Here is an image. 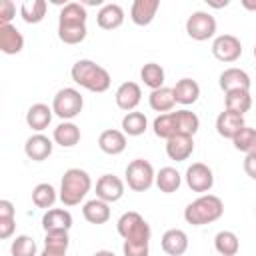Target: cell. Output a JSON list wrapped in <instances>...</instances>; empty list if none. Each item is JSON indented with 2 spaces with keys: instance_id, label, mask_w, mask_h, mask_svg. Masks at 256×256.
I'll return each instance as SVG.
<instances>
[{
  "instance_id": "6da1fadb",
  "label": "cell",
  "mask_w": 256,
  "mask_h": 256,
  "mask_svg": "<svg viewBox=\"0 0 256 256\" xmlns=\"http://www.w3.org/2000/svg\"><path fill=\"white\" fill-rule=\"evenodd\" d=\"M70 74H72V80L78 86L86 88L88 92H96V94L106 92L110 88V82H112L110 72L106 68H102L100 64H96L92 60H86V58L78 60L72 66Z\"/></svg>"
},
{
  "instance_id": "7a4b0ae2",
  "label": "cell",
  "mask_w": 256,
  "mask_h": 256,
  "mask_svg": "<svg viewBox=\"0 0 256 256\" xmlns=\"http://www.w3.org/2000/svg\"><path fill=\"white\" fill-rule=\"evenodd\" d=\"M92 188V178L82 168H68L60 180V200L64 206L80 204Z\"/></svg>"
},
{
  "instance_id": "3957f363",
  "label": "cell",
  "mask_w": 256,
  "mask_h": 256,
  "mask_svg": "<svg viewBox=\"0 0 256 256\" xmlns=\"http://www.w3.org/2000/svg\"><path fill=\"white\" fill-rule=\"evenodd\" d=\"M224 214V204L214 194H202L184 208V220L192 226H204L216 222Z\"/></svg>"
},
{
  "instance_id": "277c9868",
  "label": "cell",
  "mask_w": 256,
  "mask_h": 256,
  "mask_svg": "<svg viewBox=\"0 0 256 256\" xmlns=\"http://www.w3.org/2000/svg\"><path fill=\"white\" fill-rule=\"evenodd\" d=\"M116 228H118V234L128 242H150V236H152L148 222L134 210L124 212L118 218Z\"/></svg>"
},
{
  "instance_id": "5b68a950",
  "label": "cell",
  "mask_w": 256,
  "mask_h": 256,
  "mask_svg": "<svg viewBox=\"0 0 256 256\" xmlns=\"http://www.w3.org/2000/svg\"><path fill=\"white\" fill-rule=\"evenodd\" d=\"M84 106V98L76 88H62L56 92L54 100H52V110L58 118H62L64 122L76 118L82 112Z\"/></svg>"
},
{
  "instance_id": "8992f818",
  "label": "cell",
  "mask_w": 256,
  "mask_h": 256,
  "mask_svg": "<svg viewBox=\"0 0 256 256\" xmlns=\"http://www.w3.org/2000/svg\"><path fill=\"white\" fill-rule=\"evenodd\" d=\"M126 184L130 190L134 192H146L154 182H156V174H154V168L148 160L144 158H136L132 160L128 166H126Z\"/></svg>"
},
{
  "instance_id": "52a82bcc",
  "label": "cell",
  "mask_w": 256,
  "mask_h": 256,
  "mask_svg": "<svg viewBox=\"0 0 256 256\" xmlns=\"http://www.w3.org/2000/svg\"><path fill=\"white\" fill-rule=\"evenodd\" d=\"M186 32H188V36L192 40L204 42V40H208V38H212L216 34V18L210 12L196 10L186 20Z\"/></svg>"
},
{
  "instance_id": "ba28073f",
  "label": "cell",
  "mask_w": 256,
  "mask_h": 256,
  "mask_svg": "<svg viewBox=\"0 0 256 256\" xmlns=\"http://www.w3.org/2000/svg\"><path fill=\"white\" fill-rule=\"evenodd\" d=\"M212 54L220 62H236L242 56V44L234 34H220L212 42Z\"/></svg>"
},
{
  "instance_id": "9c48e42d",
  "label": "cell",
  "mask_w": 256,
  "mask_h": 256,
  "mask_svg": "<svg viewBox=\"0 0 256 256\" xmlns=\"http://www.w3.org/2000/svg\"><path fill=\"white\" fill-rule=\"evenodd\" d=\"M186 184L192 192H200V194L210 192L212 186H214V174L206 164L194 162L186 170Z\"/></svg>"
},
{
  "instance_id": "30bf717a",
  "label": "cell",
  "mask_w": 256,
  "mask_h": 256,
  "mask_svg": "<svg viewBox=\"0 0 256 256\" xmlns=\"http://www.w3.org/2000/svg\"><path fill=\"white\" fill-rule=\"evenodd\" d=\"M124 196V182L114 174H102L96 182V198L112 204Z\"/></svg>"
},
{
  "instance_id": "8fae6325",
  "label": "cell",
  "mask_w": 256,
  "mask_h": 256,
  "mask_svg": "<svg viewBox=\"0 0 256 256\" xmlns=\"http://www.w3.org/2000/svg\"><path fill=\"white\" fill-rule=\"evenodd\" d=\"M192 152H194V136L176 134L170 140H166V154L170 160L184 162L192 156Z\"/></svg>"
},
{
  "instance_id": "7c38bea8",
  "label": "cell",
  "mask_w": 256,
  "mask_h": 256,
  "mask_svg": "<svg viewBox=\"0 0 256 256\" xmlns=\"http://www.w3.org/2000/svg\"><path fill=\"white\" fill-rule=\"evenodd\" d=\"M114 98H116V106L120 110L132 112L140 104V100H142V90H140V86L136 82H122L118 86Z\"/></svg>"
},
{
  "instance_id": "4fadbf2b",
  "label": "cell",
  "mask_w": 256,
  "mask_h": 256,
  "mask_svg": "<svg viewBox=\"0 0 256 256\" xmlns=\"http://www.w3.org/2000/svg\"><path fill=\"white\" fill-rule=\"evenodd\" d=\"M44 232H68L72 228V214L64 208H50L42 216Z\"/></svg>"
},
{
  "instance_id": "5bb4252c",
  "label": "cell",
  "mask_w": 256,
  "mask_h": 256,
  "mask_svg": "<svg viewBox=\"0 0 256 256\" xmlns=\"http://www.w3.org/2000/svg\"><path fill=\"white\" fill-rule=\"evenodd\" d=\"M244 126H246V124H244V116H242V114H236V112H232V110H226V108H224V112H220L218 118H216V132H218L222 138H230V140H232Z\"/></svg>"
},
{
  "instance_id": "9a60e30c",
  "label": "cell",
  "mask_w": 256,
  "mask_h": 256,
  "mask_svg": "<svg viewBox=\"0 0 256 256\" xmlns=\"http://www.w3.org/2000/svg\"><path fill=\"white\" fill-rule=\"evenodd\" d=\"M98 148L104 154L118 156V154H122L126 150V134L122 130L108 128V130L100 132V136H98Z\"/></svg>"
},
{
  "instance_id": "2e32d148",
  "label": "cell",
  "mask_w": 256,
  "mask_h": 256,
  "mask_svg": "<svg viewBox=\"0 0 256 256\" xmlns=\"http://www.w3.org/2000/svg\"><path fill=\"white\" fill-rule=\"evenodd\" d=\"M220 88L226 92H232V90H250V76L242 70V68H226L222 74H220V80H218Z\"/></svg>"
},
{
  "instance_id": "e0dca14e",
  "label": "cell",
  "mask_w": 256,
  "mask_h": 256,
  "mask_svg": "<svg viewBox=\"0 0 256 256\" xmlns=\"http://www.w3.org/2000/svg\"><path fill=\"white\" fill-rule=\"evenodd\" d=\"M52 148H54L52 140H50L48 136H44V134H34V136H30V138L26 140V144H24L26 156H28L30 160H34V162H44V160L52 154Z\"/></svg>"
},
{
  "instance_id": "ac0fdd59",
  "label": "cell",
  "mask_w": 256,
  "mask_h": 256,
  "mask_svg": "<svg viewBox=\"0 0 256 256\" xmlns=\"http://www.w3.org/2000/svg\"><path fill=\"white\" fill-rule=\"evenodd\" d=\"M162 250L168 256H182L188 250V236L180 228H170L162 234Z\"/></svg>"
},
{
  "instance_id": "d6986e66",
  "label": "cell",
  "mask_w": 256,
  "mask_h": 256,
  "mask_svg": "<svg viewBox=\"0 0 256 256\" xmlns=\"http://www.w3.org/2000/svg\"><path fill=\"white\" fill-rule=\"evenodd\" d=\"M158 8H160L158 0H134L130 8V18L136 26H148L154 20Z\"/></svg>"
},
{
  "instance_id": "ffe728a7",
  "label": "cell",
  "mask_w": 256,
  "mask_h": 256,
  "mask_svg": "<svg viewBox=\"0 0 256 256\" xmlns=\"http://www.w3.org/2000/svg\"><path fill=\"white\" fill-rule=\"evenodd\" d=\"M24 48V36L20 34V30L12 24H4L0 26V50L4 54H18Z\"/></svg>"
},
{
  "instance_id": "44dd1931",
  "label": "cell",
  "mask_w": 256,
  "mask_h": 256,
  "mask_svg": "<svg viewBox=\"0 0 256 256\" xmlns=\"http://www.w3.org/2000/svg\"><path fill=\"white\" fill-rule=\"evenodd\" d=\"M124 22V10L120 4H104L96 14V24L102 30H116Z\"/></svg>"
},
{
  "instance_id": "7402d4cb",
  "label": "cell",
  "mask_w": 256,
  "mask_h": 256,
  "mask_svg": "<svg viewBox=\"0 0 256 256\" xmlns=\"http://www.w3.org/2000/svg\"><path fill=\"white\" fill-rule=\"evenodd\" d=\"M172 92H174V98H176L178 104L190 106V104H194V102L198 100V96H200V86H198V82L192 80V78H180V80L172 86Z\"/></svg>"
},
{
  "instance_id": "603a6c76",
  "label": "cell",
  "mask_w": 256,
  "mask_h": 256,
  "mask_svg": "<svg viewBox=\"0 0 256 256\" xmlns=\"http://www.w3.org/2000/svg\"><path fill=\"white\" fill-rule=\"evenodd\" d=\"M88 12L80 2H68L60 10L58 26H86Z\"/></svg>"
},
{
  "instance_id": "cb8c5ba5",
  "label": "cell",
  "mask_w": 256,
  "mask_h": 256,
  "mask_svg": "<svg viewBox=\"0 0 256 256\" xmlns=\"http://www.w3.org/2000/svg\"><path fill=\"white\" fill-rule=\"evenodd\" d=\"M52 114H54V110L48 108L46 104H42V102L32 104V106L28 108V112H26V124H28L32 130H36V132L40 134V132H42L44 128H48V124L52 122Z\"/></svg>"
},
{
  "instance_id": "d4e9b609",
  "label": "cell",
  "mask_w": 256,
  "mask_h": 256,
  "mask_svg": "<svg viewBox=\"0 0 256 256\" xmlns=\"http://www.w3.org/2000/svg\"><path fill=\"white\" fill-rule=\"evenodd\" d=\"M82 216L90 224H104V222L110 220V204L104 202V200H100V198L88 200L82 206Z\"/></svg>"
},
{
  "instance_id": "484cf974",
  "label": "cell",
  "mask_w": 256,
  "mask_h": 256,
  "mask_svg": "<svg viewBox=\"0 0 256 256\" xmlns=\"http://www.w3.org/2000/svg\"><path fill=\"white\" fill-rule=\"evenodd\" d=\"M148 104L154 112H160V114H168L174 104H176V98H174V92L172 88L168 86H162L158 90H152L150 96H148Z\"/></svg>"
},
{
  "instance_id": "4316f807",
  "label": "cell",
  "mask_w": 256,
  "mask_h": 256,
  "mask_svg": "<svg viewBox=\"0 0 256 256\" xmlns=\"http://www.w3.org/2000/svg\"><path fill=\"white\" fill-rule=\"evenodd\" d=\"M54 142L62 148H72L80 142V128L74 122H62L54 128Z\"/></svg>"
},
{
  "instance_id": "83f0119b",
  "label": "cell",
  "mask_w": 256,
  "mask_h": 256,
  "mask_svg": "<svg viewBox=\"0 0 256 256\" xmlns=\"http://www.w3.org/2000/svg\"><path fill=\"white\" fill-rule=\"evenodd\" d=\"M48 10V2L46 0H26L20 4V16L26 24H38L44 20Z\"/></svg>"
},
{
  "instance_id": "f1b7e54d",
  "label": "cell",
  "mask_w": 256,
  "mask_h": 256,
  "mask_svg": "<svg viewBox=\"0 0 256 256\" xmlns=\"http://www.w3.org/2000/svg\"><path fill=\"white\" fill-rule=\"evenodd\" d=\"M224 104H226V110H232V112L244 116V112H248L252 108L250 90H232V92H226L224 94Z\"/></svg>"
},
{
  "instance_id": "f546056e",
  "label": "cell",
  "mask_w": 256,
  "mask_h": 256,
  "mask_svg": "<svg viewBox=\"0 0 256 256\" xmlns=\"http://www.w3.org/2000/svg\"><path fill=\"white\" fill-rule=\"evenodd\" d=\"M180 184H182V176H180V172H178L176 168H172V166H164V168H160V172L156 174V186H158V190L164 192V194L176 192V190L180 188Z\"/></svg>"
},
{
  "instance_id": "4dcf8cb0",
  "label": "cell",
  "mask_w": 256,
  "mask_h": 256,
  "mask_svg": "<svg viewBox=\"0 0 256 256\" xmlns=\"http://www.w3.org/2000/svg\"><path fill=\"white\" fill-rule=\"evenodd\" d=\"M214 248L220 256H236L240 250V240L232 230H220L214 236Z\"/></svg>"
},
{
  "instance_id": "1f68e13d",
  "label": "cell",
  "mask_w": 256,
  "mask_h": 256,
  "mask_svg": "<svg viewBox=\"0 0 256 256\" xmlns=\"http://www.w3.org/2000/svg\"><path fill=\"white\" fill-rule=\"evenodd\" d=\"M174 118H176V130L178 134H186V136H194L200 128V118L190 112V110H176L174 112Z\"/></svg>"
},
{
  "instance_id": "d6a6232c",
  "label": "cell",
  "mask_w": 256,
  "mask_h": 256,
  "mask_svg": "<svg viewBox=\"0 0 256 256\" xmlns=\"http://www.w3.org/2000/svg\"><path fill=\"white\" fill-rule=\"evenodd\" d=\"M146 128H148V120L142 112L132 110V112H126V116L122 118V132L126 136H140L146 132Z\"/></svg>"
},
{
  "instance_id": "836d02e7",
  "label": "cell",
  "mask_w": 256,
  "mask_h": 256,
  "mask_svg": "<svg viewBox=\"0 0 256 256\" xmlns=\"http://www.w3.org/2000/svg\"><path fill=\"white\" fill-rule=\"evenodd\" d=\"M56 198H60V196L56 194L54 186L48 184V182H42V184L34 186V190H32V202H34V206H38V208L50 210V208L54 206Z\"/></svg>"
},
{
  "instance_id": "e575fe53",
  "label": "cell",
  "mask_w": 256,
  "mask_h": 256,
  "mask_svg": "<svg viewBox=\"0 0 256 256\" xmlns=\"http://www.w3.org/2000/svg\"><path fill=\"white\" fill-rule=\"evenodd\" d=\"M140 78L150 90H158V88L164 86V68L156 62H148V64L142 66Z\"/></svg>"
},
{
  "instance_id": "d590c367",
  "label": "cell",
  "mask_w": 256,
  "mask_h": 256,
  "mask_svg": "<svg viewBox=\"0 0 256 256\" xmlns=\"http://www.w3.org/2000/svg\"><path fill=\"white\" fill-rule=\"evenodd\" d=\"M152 128H154V134H156L158 138L170 140L172 136H176L178 130H176V118H174V112L156 116L154 122H152Z\"/></svg>"
},
{
  "instance_id": "8d00e7d4",
  "label": "cell",
  "mask_w": 256,
  "mask_h": 256,
  "mask_svg": "<svg viewBox=\"0 0 256 256\" xmlns=\"http://www.w3.org/2000/svg\"><path fill=\"white\" fill-rule=\"evenodd\" d=\"M232 144L236 150L248 154V152H254L256 150V128H250V126H244L234 138H232Z\"/></svg>"
},
{
  "instance_id": "74e56055",
  "label": "cell",
  "mask_w": 256,
  "mask_h": 256,
  "mask_svg": "<svg viewBox=\"0 0 256 256\" xmlns=\"http://www.w3.org/2000/svg\"><path fill=\"white\" fill-rule=\"evenodd\" d=\"M10 252H12V256H36V242L30 236L20 234L12 240Z\"/></svg>"
},
{
  "instance_id": "f35d334b",
  "label": "cell",
  "mask_w": 256,
  "mask_h": 256,
  "mask_svg": "<svg viewBox=\"0 0 256 256\" xmlns=\"http://www.w3.org/2000/svg\"><path fill=\"white\" fill-rule=\"evenodd\" d=\"M86 26H58V38L64 44H80L86 38Z\"/></svg>"
},
{
  "instance_id": "ab89813d",
  "label": "cell",
  "mask_w": 256,
  "mask_h": 256,
  "mask_svg": "<svg viewBox=\"0 0 256 256\" xmlns=\"http://www.w3.org/2000/svg\"><path fill=\"white\" fill-rule=\"evenodd\" d=\"M70 244L68 232H46L44 238V248L48 250H58V252H66Z\"/></svg>"
},
{
  "instance_id": "60d3db41",
  "label": "cell",
  "mask_w": 256,
  "mask_h": 256,
  "mask_svg": "<svg viewBox=\"0 0 256 256\" xmlns=\"http://www.w3.org/2000/svg\"><path fill=\"white\" fill-rule=\"evenodd\" d=\"M122 252H124V256H148L150 242H128V240H124Z\"/></svg>"
},
{
  "instance_id": "b9f144b4",
  "label": "cell",
  "mask_w": 256,
  "mask_h": 256,
  "mask_svg": "<svg viewBox=\"0 0 256 256\" xmlns=\"http://www.w3.org/2000/svg\"><path fill=\"white\" fill-rule=\"evenodd\" d=\"M16 16V6L12 0H2L0 2V26L10 24V20Z\"/></svg>"
},
{
  "instance_id": "7bdbcfd3",
  "label": "cell",
  "mask_w": 256,
  "mask_h": 256,
  "mask_svg": "<svg viewBox=\"0 0 256 256\" xmlns=\"http://www.w3.org/2000/svg\"><path fill=\"white\" fill-rule=\"evenodd\" d=\"M14 228H16L14 218H0V238L2 240H8L14 234Z\"/></svg>"
},
{
  "instance_id": "ee69618b",
  "label": "cell",
  "mask_w": 256,
  "mask_h": 256,
  "mask_svg": "<svg viewBox=\"0 0 256 256\" xmlns=\"http://www.w3.org/2000/svg\"><path fill=\"white\" fill-rule=\"evenodd\" d=\"M244 172H246L252 180H256V150L246 154V158H244Z\"/></svg>"
},
{
  "instance_id": "f6af8a7d",
  "label": "cell",
  "mask_w": 256,
  "mask_h": 256,
  "mask_svg": "<svg viewBox=\"0 0 256 256\" xmlns=\"http://www.w3.org/2000/svg\"><path fill=\"white\" fill-rule=\"evenodd\" d=\"M0 218H14V204L10 200H0Z\"/></svg>"
},
{
  "instance_id": "bcb514c9",
  "label": "cell",
  "mask_w": 256,
  "mask_h": 256,
  "mask_svg": "<svg viewBox=\"0 0 256 256\" xmlns=\"http://www.w3.org/2000/svg\"><path fill=\"white\" fill-rule=\"evenodd\" d=\"M40 256H66V252H58V250H48V248H44Z\"/></svg>"
},
{
  "instance_id": "7dc6e473",
  "label": "cell",
  "mask_w": 256,
  "mask_h": 256,
  "mask_svg": "<svg viewBox=\"0 0 256 256\" xmlns=\"http://www.w3.org/2000/svg\"><path fill=\"white\" fill-rule=\"evenodd\" d=\"M242 6L246 10H256V2H252V0H242Z\"/></svg>"
},
{
  "instance_id": "c3c4849f",
  "label": "cell",
  "mask_w": 256,
  "mask_h": 256,
  "mask_svg": "<svg viewBox=\"0 0 256 256\" xmlns=\"http://www.w3.org/2000/svg\"><path fill=\"white\" fill-rule=\"evenodd\" d=\"M92 256H116V254L110 252V250H98V252H94Z\"/></svg>"
},
{
  "instance_id": "681fc988",
  "label": "cell",
  "mask_w": 256,
  "mask_h": 256,
  "mask_svg": "<svg viewBox=\"0 0 256 256\" xmlns=\"http://www.w3.org/2000/svg\"><path fill=\"white\" fill-rule=\"evenodd\" d=\"M210 6H214V8H222V6H228V0H224V2H208Z\"/></svg>"
},
{
  "instance_id": "f907efd6",
  "label": "cell",
  "mask_w": 256,
  "mask_h": 256,
  "mask_svg": "<svg viewBox=\"0 0 256 256\" xmlns=\"http://www.w3.org/2000/svg\"><path fill=\"white\" fill-rule=\"evenodd\" d=\"M254 58H256V46H254Z\"/></svg>"
},
{
  "instance_id": "816d5d0a",
  "label": "cell",
  "mask_w": 256,
  "mask_h": 256,
  "mask_svg": "<svg viewBox=\"0 0 256 256\" xmlns=\"http://www.w3.org/2000/svg\"><path fill=\"white\" fill-rule=\"evenodd\" d=\"M218 256H220V254H218Z\"/></svg>"
}]
</instances>
